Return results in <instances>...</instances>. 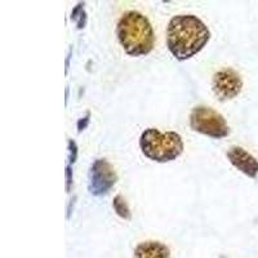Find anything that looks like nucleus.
Listing matches in <instances>:
<instances>
[{
    "mask_svg": "<svg viewBox=\"0 0 258 258\" xmlns=\"http://www.w3.org/2000/svg\"><path fill=\"white\" fill-rule=\"evenodd\" d=\"M71 186H73V168L70 164L66 165V191L70 192Z\"/></svg>",
    "mask_w": 258,
    "mask_h": 258,
    "instance_id": "obj_13",
    "label": "nucleus"
},
{
    "mask_svg": "<svg viewBox=\"0 0 258 258\" xmlns=\"http://www.w3.org/2000/svg\"><path fill=\"white\" fill-rule=\"evenodd\" d=\"M211 39V31L199 17L178 15L170 18L167 27V47L178 61H186L203 50Z\"/></svg>",
    "mask_w": 258,
    "mask_h": 258,
    "instance_id": "obj_1",
    "label": "nucleus"
},
{
    "mask_svg": "<svg viewBox=\"0 0 258 258\" xmlns=\"http://www.w3.org/2000/svg\"><path fill=\"white\" fill-rule=\"evenodd\" d=\"M71 53H73V49H71V48H70V50H69V54H68V58H66V73H68V71H69V68H70Z\"/></svg>",
    "mask_w": 258,
    "mask_h": 258,
    "instance_id": "obj_14",
    "label": "nucleus"
},
{
    "mask_svg": "<svg viewBox=\"0 0 258 258\" xmlns=\"http://www.w3.org/2000/svg\"><path fill=\"white\" fill-rule=\"evenodd\" d=\"M116 35L126 54L132 57L146 56L155 44V34L150 21L136 11H128L121 16Z\"/></svg>",
    "mask_w": 258,
    "mask_h": 258,
    "instance_id": "obj_2",
    "label": "nucleus"
},
{
    "mask_svg": "<svg viewBox=\"0 0 258 258\" xmlns=\"http://www.w3.org/2000/svg\"><path fill=\"white\" fill-rule=\"evenodd\" d=\"M88 179L89 192L94 197H102L114 187L117 181V174L106 159H97L91 165Z\"/></svg>",
    "mask_w": 258,
    "mask_h": 258,
    "instance_id": "obj_5",
    "label": "nucleus"
},
{
    "mask_svg": "<svg viewBox=\"0 0 258 258\" xmlns=\"http://www.w3.org/2000/svg\"><path fill=\"white\" fill-rule=\"evenodd\" d=\"M84 6V3H79L71 12V21L75 22V25H77L79 30L84 29L85 24H87V13H85Z\"/></svg>",
    "mask_w": 258,
    "mask_h": 258,
    "instance_id": "obj_10",
    "label": "nucleus"
},
{
    "mask_svg": "<svg viewBox=\"0 0 258 258\" xmlns=\"http://www.w3.org/2000/svg\"><path fill=\"white\" fill-rule=\"evenodd\" d=\"M89 121H91V112L87 111V114H85V116L80 117L79 121H78V132H83L87 126H88Z\"/></svg>",
    "mask_w": 258,
    "mask_h": 258,
    "instance_id": "obj_12",
    "label": "nucleus"
},
{
    "mask_svg": "<svg viewBox=\"0 0 258 258\" xmlns=\"http://www.w3.org/2000/svg\"><path fill=\"white\" fill-rule=\"evenodd\" d=\"M212 89L220 101L232 100L240 94L243 89V80L239 73H236L234 69H222L214 74Z\"/></svg>",
    "mask_w": 258,
    "mask_h": 258,
    "instance_id": "obj_6",
    "label": "nucleus"
},
{
    "mask_svg": "<svg viewBox=\"0 0 258 258\" xmlns=\"http://www.w3.org/2000/svg\"><path fill=\"white\" fill-rule=\"evenodd\" d=\"M227 159L241 173L250 178H255L258 174V160L240 146H231L227 150Z\"/></svg>",
    "mask_w": 258,
    "mask_h": 258,
    "instance_id": "obj_7",
    "label": "nucleus"
},
{
    "mask_svg": "<svg viewBox=\"0 0 258 258\" xmlns=\"http://www.w3.org/2000/svg\"><path fill=\"white\" fill-rule=\"evenodd\" d=\"M140 147L150 160L169 163L183 153V141L176 132L161 133L156 128H147L140 137Z\"/></svg>",
    "mask_w": 258,
    "mask_h": 258,
    "instance_id": "obj_3",
    "label": "nucleus"
},
{
    "mask_svg": "<svg viewBox=\"0 0 258 258\" xmlns=\"http://www.w3.org/2000/svg\"><path fill=\"white\" fill-rule=\"evenodd\" d=\"M190 126L195 132L211 138H225L230 135V128L225 117L209 106H197L190 114Z\"/></svg>",
    "mask_w": 258,
    "mask_h": 258,
    "instance_id": "obj_4",
    "label": "nucleus"
},
{
    "mask_svg": "<svg viewBox=\"0 0 258 258\" xmlns=\"http://www.w3.org/2000/svg\"><path fill=\"white\" fill-rule=\"evenodd\" d=\"M78 158V146L77 142L73 141V140H69V161H70V165L74 164L77 161Z\"/></svg>",
    "mask_w": 258,
    "mask_h": 258,
    "instance_id": "obj_11",
    "label": "nucleus"
},
{
    "mask_svg": "<svg viewBox=\"0 0 258 258\" xmlns=\"http://www.w3.org/2000/svg\"><path fill=\"white\" fill-rule=\"evenodd\" d=\"M112 208L116 212L117 216L123 218V220H131V217H132V213H131V209L128 207V203L125 202V199L121 195H116L114 198Z\"/></svg>",
    "mask_w": 258,
    "mask_h": 258,
    "instance_id": "obj_9",
    "label": "nucleus"
},
{
    "mask_svg": "<svg viewBox=\"0 0 258 258\" xmlns=\"http://www.w3.org/2000/svg\"><path fill=\"white\" fill-rule=\"evenodd\" d=\"M135 258H170V250L160 241H144L135 248Z\"/></svg>",
    "mask_w": 258,
    "mask_h": 258,
    "instance_id": "obj_8",
    "label": "nucleus"
}]
</instances>
